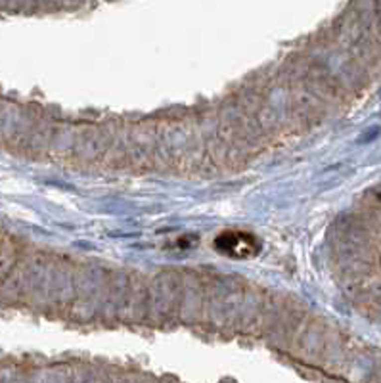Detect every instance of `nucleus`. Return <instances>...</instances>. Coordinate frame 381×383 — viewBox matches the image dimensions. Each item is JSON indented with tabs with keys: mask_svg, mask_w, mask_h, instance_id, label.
<instances>
[{
	"mask_svg": "<svg viewBox=\"0 0 381 383\" xmlns=\"http://www.w3.org/2000/svg\"><path fill=\"white\" fill-rule=\"evenodd\" d=\"M215 248L236 259H247L258 253V242L246 232H224L215 240Z\"/></svg>",
	"mask_w": 381,
	"mask_h": 383,
	"instance_id": "nucleus-1",
	"label": "nucleus"
}]
</instances>
